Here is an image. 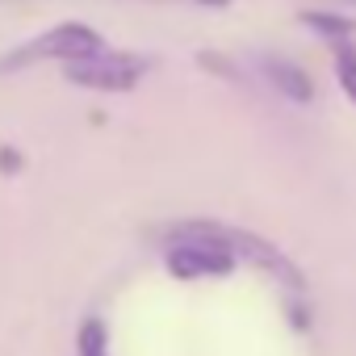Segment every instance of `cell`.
<instances>
[{"instance_id":"obj_1","label":"cell","mask_w":356,"mask_h":356,"mask_svg":"<svg viewBox=\"0 0 356 356\" xmlns=\"http://www.w3.org/2000/svg\"><path fill=\"white\" fill-rule=\"evenodd\" d=\"M168 231H193V235H210V239H218V243H227L239 260H248L252 268H260L264 277H273L281 289H289L293 298H302L306 293V277L298 273V264L281 252V248H273L264 235H256V231H243V227H227V222H210V218H189V222H176V227H168Z\"/></svg>"},{"instance_id":"obj_2","label":"cell","mask_w":356,"mask_h":356,"mask_svg":"<svg viewBox=\"0 0 356 356\" xmlns=\"http://www.w3.org/2000/svg\"><path fill=\"white\" fill-rule=\"evenodd\" d=\"M105 51V38L92 30V26H80V22H63L47 34H38L34 42L17 47L13 55L0 59V72H17V67H30V63H47V59H88V55H101Z\"/></svg>"},{"instance_id":"obj_3","label":"cell","mask_w":356,"mask_h":356,"mask_svg":"<svg viewBox=\"0 0 356 356\" xmlns=\"http://www.w3.org/2000/svg\"><path fill=\"white\" fill-rule=\"evenodd\" d=\"M172 248H168V273L176 281H202V277H227L235 273V252L210 235H193V231H168Z\"/></svg>"},{"instance_id":"obj_4","label":"cell","mask_w":356,"mask_h":356,"mask_svg":"<svg viewBox=\"0 0 356 356\" xmlns=\"http://www.w3.org/2000/svg\"><path fill=\"white\" fill-rule=\"evenodd\" d=\"M151 72V63L143 55H88V59H72L63 67V76L80 88H97V92H130L143 76Z\"/></svg>"},{"instance_id":"obj_5","label":"cell","mask_w":356,"mask_h":356,"mask_svg":"<svg viewBox=\"0 0 356 356\" xmlns=\"http://www.w3.org/2000/svg\"><path fill=\"white\" fill-rule=\"evenodd\" d=\"M264 76H268V84H273L281 97H289V101H298V105L314 101V80H310L298 63H289V59H264Z\"/></svg>"},{"instance_id":"obj_6","label":"cell","mask_w":356,"mask_h":356,"mask_svg":"<svg viewBox=\"0 0 356 356\" xmlns=\"http://www.w3.org/2000/svg\"><path fill=\"white\" fill-rule=\"evenodd\" d=\"M302 26H310L314 34H323V38H331V42H343V38L356 34V26H352L348 17H335V13H302Z\"/></svg>"},{"instance_id":"obj_7","label":"cell","mask_w":356,"mask_h":356,"mask_svg":"<svg viewBox=\"0 0 356 356\" xmlns=\"http://www.w3.org/2000/svg\"><path fill=\"white\" fill-rule=\"evenodd\" d=\"M76 356H109V335L101 318H84L76 335Z\"/></svg>"},{"instance_id":"obj_8","label":"cell","mask_w":356,"mask_h":356,"mask_svg":"<svg viewBox=\"0 0 356 356\" xmlns=\"http://www.w3.org/2000/svg\"><path fill=\"white\" fill-rule=\"evenodd\" d=\"M335 80L348 92V101L356 105V47H352V38L335 42Z\"/></svg>"},{"instance_id":"obj_9","label":"cell","mask_w":356,"mask_h":356,"mask_svg":"<svg viewBox=\"0 0 356 356\" xmlns=\"http://www.w3.org/2000/svg\"><path fill=\"white\" fill-rule=\"evenodd\" d=\"M22 151H13V147H0V172L5 176H13V172H22Z\"/></svg>"},{"instance_id":"obj_10","label":"cell","mask_w":356,"mask_h":356,"mask_svg":"<svg viewBox=\"0 0 356 356\" xmlns=\"http://www.w3.org/2000/svg\"><path fill=\"white\" fill-rule=\"evenodd\" d=\"M197 5H210V9H222V5H231V0H197Z\"/></svg>"}]
</instances>
